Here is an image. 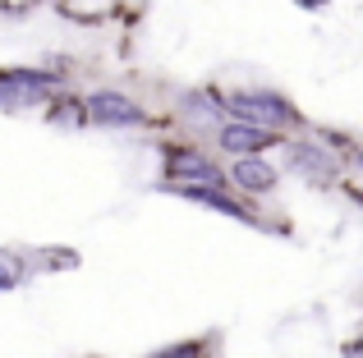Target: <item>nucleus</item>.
<instances>
[{
	"instance_id": "nucleus-1",
	"label": "nucleus",
	"mask_w": 363,
	"mask_h": 358,
	"mask_svg": "<svg viewBox=\"0 0 363 358\" xmlns=\"http://www.w3.org/2000/svg\"><path fill=\"white\" fill-rule=\"evenodd\" d=\"M221 110H235L240 125H257V129H272V134L299 120L294 106L285 97H276V92H235L230 106H221Z\"/></svg>"
},
{
	"instance_id": "nucleus-2",
	"label": "nucleus",
	"mask_w": 363,
	"mask_h": 358,
	"mask_svg": "<svg viewBox=\"0 0 363 358\" xmlns=\"http://www.w3.org/2000/svg\"><path fill=\"white\" fill-rule=\"evenodd\" d=\"M55 83L60 79L46 69H0V106H33Z\"/></svg>"
},
{
	"instance_id": "nucleus-3",
	"label": "nucleus",
	"mask_w": 363,
	"mask_h": 358,
	"mask_svg": "<svg viewBox=\"0 0 363 358\" xmlns=\"http://www.w3.org/2000/svg\"><path fill=\"white\" fill-rule=\"evenodd\" d=\"M166 171H170V179L175 184L170 188H189V184H212V188H225V179H221V171H216L212 161H207L203 152H184V147H166Z\"/></svg>"
},
{
	"instance_id": "nucleus-4",
	"label": "nucleus",
	"mask_w": 363,
	"mask_h": 358,
	"mask_svg": "<svg viewBox=\"0 0 363 358\" xmlns=\"http://www.w3.org/2000/svg\"><path fill=\"white\" fill-rule=\"evenodd\" d=\"M88 120L101 129H129V125H143V106L129 101L124 92H92L88 97Z\"/></svg>"
},
{
	"instance_id": "nucleus-5",
	"label": "nucleus",
	"mask_w": 363,
	"mask_h": 358,
	"mask_svg": "<svg viewBox=\"0 0 363 358\" xmlns=\"http://www.w3.org/2000/svg\"><path fill=\"white\" fill-rule=\"evenodd\" d=\"M221 147H225V152H235V156H262L267 147H276V134H272V129L230 120V125L221 129Z\"/></svg>"
},
{
	"instance_id": "nucleus-6",
	"label": "nucleus",
	"mask_w": 363,
	"mask_h": 358,
	"mask_svg": "<svg viewBox=\"0 0 363 358\" xmlns=\"http://www.w3.org/2000/svg\"><path fill=\"white\" fill-rule=\"evenodd\" d=\"M290 171H299L308 184H331L336 179V161H331L322 147H313V143H290Z\"/></svg>"
},
{
	"instance_id": "nucleus-7",
	"label": "nucleus",
	"mask_w": 363,
	"mask_h": 358,
	"mask_svg": "<svg viewBox=\"0 0 363 358\" xmlns=\"http://www.w3.org/2000/svg\"><path fill=\"white\" fill-rule=\"evenodd\" d=\"M179 197H189V202L198 207H216L221 216H230V221H253V212H248L244 202H235L225 188H212V184H189V188H175Z\"/></svg>"
},
{
	"instance_id": "nucleus-8",
	"label": "nucleus",
	"mask_w": 363,
	"mask_h": 358,
	"mask_svg": "<svg viewBox=\"0 0 363 358\" xmlns=\"http://www.w3.org/2000/svg\"><path fill=\"white\" fill-rule=\"evenodd\" d=\"M230 179L240 188H248V193H272V188H276V171L262 161V156H240L235 171H230Z\"/></svg>"
},
{
	"instance_id": "nucleus-9",
	"label": "nucleus",
	"mask_w": 363,
	"mask_h": 358,
	"mask_svg": "<svg viewBox=\"0 0 363 358\" xmlns=\"http://www.w3.org/2000/svg\"><path fill=\"white\" fill-rule=\"evenodd\" d=\"M18 276H23V267H18L9 253H0V289H14V285H18Z\"/></svg>"
},
{
	"instance_id": "nucleus-10",
	"label": "nucleus",
	"mask_w": 363,
	"mask_h": 358,
	"mask_svg": "<svg viewBox=\"0 0 363 358\" xmlns=\"http://www.w3.org/2000/svg\"><path fill=\"white\" fill-rule=\"evenodd\" d=\"M37 0H0V14H23V9H33Z\"/></svg>"
},
{
	"instance_id": "nucleus-11",
	"label": "nucleus",
	"mask_w": 363,
	"mask_h": 358,
	"mask_svg": "<svg viewBox=\"0 0 363 358\" xmlns=\"http://www.w3.org/2000/svg\"><path fill=\"white\" fill-rule=\"evenodd\" d=\"M345 358H363V340H359V345H354V350H350Z\"/></svg>"
},
{
	"instance_id": "nucleus-12",
	"label": "nucleus",
	"mask_w": 363,
	"mask_h": 358,
	"mask_svg": "<svg viewBox=\"0 0 363 358\" xmlns=\"http://www.w3.org/2000/svg\"><path fill=\"white\" fill-rule=\"evenodd\" d=\"M354 202H359V207H363V188H354Z\"/></svg>"
},
{
	"instance_id": "nucleus-13",
	"label": "nucleus",
	"mask_w": 363,
	"mask_h": 358,
	"mask_svg": "<svg viewBox=\"0 0 363 358\" xmlns=\"http://www.w3.org/2000/svg\"><path fill=\"white\" fill-rule=\"evenodd\" d=\"M299 5H322V0H299Z\"/></svg>"
},
{
	"instance_id": "nucleus-14",
	"label": "nucleus",
	"mask_w": 363,
	"mask_h": 358,
	"mask_svg": "<svg viewBox=\"0 0 363 358\" xmlns=\"http://www.w3.org/2000/svg\"><path fill=\"white\" fill-rule=\"evenodd\" d=\"M354 161H359V171H363V152H359V156H354Z\"/></svg>"
}]
</instances>
